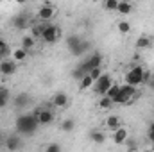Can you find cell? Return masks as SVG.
<instances>
[{"instance_id":"13","label":"cell","mask_w":154,"mask_h":152,"mask_svg":"<svg viewBox=\"0 0 154 152\" xmlns=\"http://www.w3.org/2000/svg\"><path fill=\"white\" fill-rule=\"evenodd\" d=\"M152 45V38L151 36H140V38L136 39V43H134V47L138 48V50H145V48H149Z\"/></svg>"},{"instance_id":"12","label":"cell","mask_w":154,"mask_h":152,"mask_svg":"<svg viewBox=\"0 0 154 152\" xmlns=\"http://www.w3.org/2000/svg\"><path fill=\"white\" fill-rule=\"evenodd\" d=\"M11 56H13V59H14L16 63H22V61H25V59H27V56H29V50H25V48L18 47V48H14V50L11 52Z\"/></svg>"},{"instance_id":"7","label":"cell","mask_w":154,"mask_h":152,"mask_svg":"<svg viewBox=\"0 0 154 152\" xmlns=\"http://www.w3.org/2000/svg\"><path fill=\"white\" fill-rule=\"evenodd\" d=\"M18 70V63L14 61V59H2L0 61V74L2 75H5V77H9V75H13L14 72Z\"/></svg>"},{"instance_id":"11","label":"cell","mask_w":154,"mask_h":152,"mask_svg":"<svg viewBox=\"0 0 154 152\" xmlns=\"http://www.w3.org/2000/svg\"><path fill=\"white\" fill-rule=\"evenodd\" d=\"M22 147H23V141H22L20 136H9V138L5 140V149H7V150H18V149H22Z\"/></svg>"},{"instance_id":"2","label":"cell","mask_w":154,"mask_h":152,"mask_svg":"<svg viewBox=\"0 0 154 152\" xmlns=\"http://www.w3.org/2000/svg\"><path fill=\"white\" fill-rule=\"evenodd\" d=\"M143 66H140V65H136V66H133L125 77H124V82H127V84H131V86H140V84H143Z\"/></svg>"},{"instance_id":"26","label":"cell","mask_w":154,"mask_h":152,"mask_svg":"<svg viewBox=\"0 0 154 152\" xmlns=\"http://www.w3.org/2000/svg\"><path fill=\"white\" fill-rule=\"evenodd\" d=\"M81 41H82V39L79 38V36H68V38H66V47H68V48H70V52H72V50L75 48Z\"/></svg>"},{"instance_id":"1","label":"cell","mask_w":154,"mask_h":152,"mask_svg":"<svg viewBox=\"0 0 154 152\" xmlns=\"http://www.w3.org/2000/svg\"><path fill=\"white\" fill-rule=\"evenodd\" d=\"M38 120L34 113H25V114H20L18 120H16V129L20 134H34L36 129H38Z\"/></svg>"},{"instance_id":"23","label":"cell","mask_w":154,"mask_h":152,"mask_svg":"<svg viewBox=\"0 0 154 152\" xmlns=\"http://www.w3.org/2000/svg\"><path fill=\"white\" fill-rule=\"evenodd\" d=\"M11 52H13V50H11V47H9L4 39H0V61H2V59H5Z\"/></svg>"},{"instance_id":"9","label":"cell","mask_w":154,"mask_h":152,"mask_svg":"<svg viewBox=\"0 0 154 152\" xmlns=\"http://www.w3.org/2000/svg\"><path fill=\"white\" fill-rule=\"evenodd\" d=\"M120 93L125 97V100L129 102L131 99H134V95H138V86H131V84H127V82H124V84H120Z\"/></svg>"},{"instance_id":"29","label":"cell","mask_w":154,"mask_h":152,"mask_svg":"<svg viewBox=\"0 0 154 152\" xmlns=\"http://www.w3.org/2000/svg\"><path fill=\"white\" fill-rule=\"evenodd\" d=\"M116 7H118V0H104L106 11H116Z\"/></svg>"},{"instance_id":"8","label":"cell","mask_w":154,"mask_h":152,"mask_svg":"<svg viewBox=\"0 0 154 152\" xmlns=\"http://www.w3.org/2000/svg\"><path fill=\"white\" fill-rule=\"evenodd\" d=\"M52 106L56 109H65L68 106V95L63 93V91H57L54 97H52Z\"/></svg>"},{"instance_id":"4","label":"cell","mask_w":154,"mask_h":152,"mask_svg":"<svg viewBox=\"0 0 154 152\" xmlns=\"http://www.w3.org/2000/svg\"><path fill=\"white\" fill-rule=\"evenodd\" d=\"M59 38H61V31H59V27L50 25V23H45L43 32H41V39H43L45 43H56Z\"/></svg>"},{"instance_id":"19","label":"cell","mask_w":154,"mask_h":152,"mask_svg":"<svg viewBox=\"0 0 154 152\" xmlns=\"http://www.w3.org/2000/svg\"><path fill=\"white\" fill-rule=\"evenodd\" d=\"M88 50H90V41H81L75 48L72 50V54H74V56H81V54H84V52H88Z\"/></svg>"},{"instance_id":"27","label":"cell","mask_w":154,"mask_h":152,"mask_svg":"<svg viewBox=\"0 0 154 152\" xmlns=\"http://www.w3.org/2000/svg\"><path fill=\"white\" fill-rule=\"evenodd\" d=\"M118 91H120V84L113 82V84L108 88V91H106L104 95H106V97H109V99H113V97H116V95H118Z\"/></svg>"},{"instance_id":"18","label":"cell","mask_w":154,"mask_h":152,"mask_svg":"<svg viewBox=\"0 0 154 152\" xmlns=\"http://www.w3.org/2000/svg\"><path fill=\"white\" fill-rule=\"evenodd\" d=\"M9 104V90L5 86H0V109H4Z\"/></svg>"},{"instance_id":"33","label":"cell","mask_w":154,"mask_h":152,"mask_svg":"<svg viewBox=\"0 0 154 152\" xmlns=\"http://www.w3.org/2000/svg\"><path fill=\"white\" fill-rule=\"evenodd\" d=\"M147 136H149V140H151V141L154 140V122L149 125V129H147Z\"/></svg>"},{"instance_id":"31","label":"cell","mask_w":154,"mask_h":152,"mask_svg":"<svg viewBox=\"0 0 154 152\" xmlns=\"http://www.w3.org/2000/svg\"><path fill=\"white\" fill-rule=\"evenodd\" d=\"M102 74H104V72H102V66H95V68H91V72H90V75H91L93 81H97Z\"/></svg>"},{"instance_id":"34","label":"cell","mask_w":154,"mask_h":152,"mask_svg":"<svg viewBox=\"0 0 154 152\" xmlns=\"http://www.w3.org/2000/svg\"><path fill=\"white\" fill-rule=\"evenodd\" d=\"M149 86H151V88L154 90V74L151 75V81H149Z\"/></svg>"},{"instance_id":"3","label":"cell","mask_w":154,"mask_h":152,"mask_svg":"<svg viewBox=\"0 0 154 152\" xmlns=\"http://www.w3.org/2000/svg\"><path fill=\"white\" fill-rule=\"evenodd\" d=\"M113 82H115V81H113V77L109 75V74H102V75L93 82L91 88H93V91H95L97 95H104V93L108 91V88H109Z\"/></svg>"},{"instance_id":"6","label":"cell","mask_w":154,"mask_h":152,"mask_svg":"<svg viewBox=\"0 0 154 152\" xmlns=\"http://www.w3.org/2000/svg\"><path fill=\"white\" fill-rule=\"evenodd\" d=\"M54 16H56V7L52 4H48V2L43 4L38 9V20L39 22H50Z\"/></svg>"},{"instance_id":"24","label":"cell","mask_w":154,"mask_h":152,"mask_svg":"<svg viewBox=\"0 0 154 152\" xmlns=\"http://www.w3.org/2000/svg\"><path fill=\"white\" fill-rule=\"evenodd\" d=\"M93 82H95V81L91 79V75L86 74V75L81 79V90H82V91H84V90H90V88L93 86Z\"/></svg>"},{"instance_id":"16","label":"cell","mask_w":154,"mask_h":152,"mask_svg":"<svg viewBox=\"0 0 154 152\" xmlns=\"http://www.w3.org/2000/svg\"><path fill=\"white\" fill-rule=\"evenodd\" d=\"M116 11H118L120 14H129V13L133 11V4L127 2V0H118V7H116Z\"/></svg>"},{"instance_id":"25","label":"cell","mask_w":154,"mask_h":152,"mask_svg":"<svg viewBox=\"0 0 154 152\" xmlns=\"http://www.w3.org/2000/svg\"><path fill=\"white\" fill-rule=\"evenodd\" d=\"M74 127H75V122H74L72 118H66V120H63V123H61V131H63V132H70V131H74Z\"/></svg>"},{"instance_id":"10","label":"cell","mask_w":154,"mask_h":152,"mask_svg":"<svg viewBox=\"0 0 154 152\" xmlns=\"http://www.w3.org/2000/svg\"><path fill=\"white\" fill-rule=\"evenodd\" d=\"M127 138H129V131L125 129V127H116L115 131H113V141H115L116 145H120V143H125L127 141Z\"/></svg>"},{"instance_id":"21","label":"cell","mask_w":154,"mask_h":152,"mask_svg":"<svg viewBox=\"0 0 154 152\" xmlns=\"http://www.w3.org/2000/svg\"><path fill=\"white\" fill-rule=\"evenodd\" d=\"M115 104H113V100L109 99V97H106V95H102L100 97V100H99V108L100 109H111Z\"/></svg>"},{"instance_id":"14","label":"cell","mask_w":154,"mask_h":152,"mask_svg":"<svg viewBox=\"0 0 154 152\" xmlns=\"http://www.w3.org/2000/svg\"><path fill=\"white\" fill-rule=\"evenodd\" d=\"M29 102H31V99H29L27 93H20V95L14 99V106L20 108V109H25V108L29 106Z\"/></svg>"},{"instance_id":"17","label":"cell","mask_w":154,"mask_h":152,"mask_svg":"<svg viewBox=\"0 0 154 152\" xmlns=\"http://www.w3.org/2000/svg\"><path fill=\"white\" fill-rule=\"evenodd\" d=\"M34 43H36V38L31 34V36H23V38H22V45H20V47L31 52V50L34 48Z\"/></svg>"},{"instance_id":"37","label":"cell","mask_w":154,"mask_h":152,"mask_svg":"<svg viewBox=\"0 0 154 152\" xmlns=\"http://www.w3.org/2000/svg\"><path fill=\"white\" fill-rule=\"evenodd\" d=\"M0 140H2V136H0Z\"/></svg>"},{"instance_id":"30","label":"cell","mask_w":154,"mask_h":152,"mask_svg":"<svg viewBox=\"0 0 154 152\" xmlns=\"http://www.w3.org/2000/svg\"><path fill=\"white\" fill-rule=\"evenodd\" d=\"M43 27H45V23H34V25H32V36H34V38H41Z\"/></svg>"},{"instance_id":"38","label":"cell","mask_w":154,"mask_h":152,"mask_svg":"<svg viewBox=\"0 0 154 152\" xmlns=\"http://www.w3.org/2000/svg\"><path fill=\"white\" fill-rule=\"evenodd\" d=\"M152 114H154V111H152Z\"/></svg>"},{"instance_id":"32","label":"cell","mask_w":154,"mask_h":152,"mask_svg":"<svg viewBox=\"0 0 154 152\" xmlns=\"http://www.w3.org/2000/svg\"><path fill=\"white\" fill-rule=\"evenodd\" d=\"M59 150H61V145H57V143L47 145V152H59Z\"/></svg>"},{"instance_id":"22","label":"cell","mask_w":154,"mask_h":152,"mask_svg":"<svg viewBox=\"0 0 154 152\" xmlns=\"http://www.w3.org/2000/svg\"><path fill=\"white\" fill-rule=\"evenodd\" d=\"M90 138H91L93 143H104V141H106V134H104L102 131H93V132L90 134Z\"/></svg>"},{"instance_id":"35","label":"cell","mask_w":154,"mask_h":152,"mask_svg":"<svg viewBox=\"0 0 154 152\" xmlns=\"http://www.w3.org/2000/svg\"><path fill=\"white\" fill-rule=\"evenodd\" d=\"M14 2H16V4H20V5H23V4H25L27 0H14Z\"/></svg>"},{"instance_id":"5","label":"cell","mask_w":154,"mask_h":152,"mask_svg":"<svg viewBox=\"0 0 154 152\" xmlns=\"http://www.w3.org/2000/svg\"><path fill=\"white\" fill-rule=\"evenodd\" d=\"M34 116H36L38 123H39V125H43V127H47V125H52V123H54V113H52V109L38 108V109L34 111Z\"/></svg>"},{"instance_id":"28","label":"cell","mask_w":154,"mask_h":152,"mask_svg":"<svg viewBox=\"0 0 154 152\" xmlns=\"http://www.w3.org/2000/svg\"><path fill=\"white\" fill-rule=\"evenodd\" d=\"M118 32H120V34H129V32H131V23L125 22V20L118 22Z\"/></svg>"},{"instance_id":"36","label":"cell","mask_w":154,"mask_h":152,"mask_svg":"<svg viewBox=\"0 0 154 152\" xmlns=\"http://www.w3.org/2000/svg\"><path fill=\"white\" fill-rule=\"evenodd\" d=\"M152 147H154V140H152Z\"/></svg>"},{"instance_id":"15","label":"cell","mask_w":154,"mask_h":152,"mask_svg":"<svg viewBox=\"0 0 154 152\" xmlns=\"http://www.w3.org/2000/svg\"><path fill=\"white\" fill-rule=\"evenodd\" d=\"M104 123H106V127H108L109 131H115L116 127H120L122 122H120V116H116V114H109V116L106 118Z\"/></svg>"},{"instance_id":"20","label":"cell","mask_w":154,"mask_h":152,"mask_svg":"<svg viewBox=\"0 0 154 152\" xmlns=\"http://www.w3.org/2000/svg\"><path fill=\"white\" fill-rule=\"evenodd\" d=\"M27 23H29V20H27V16H14V20H13V25L16 27V29H25L27 27Z\"/></svg>"}]
</instances>
